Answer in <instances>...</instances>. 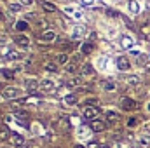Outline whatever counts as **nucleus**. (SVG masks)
Masks as SVG:
<instances>
[{
  "instance_id": "obj_1",
  "label": "nucleus",
  "mask_w": 150,
  "mask_h": 148,
  "mask_svg": "<svg viewBox=\"0 0 150 148\" xmlns=\"http://www.w3.org/2000/svg\"><path fill=\"white\" fill-rule=\"evenodd\" d=\"M98 115H100V110H98L94 105H87V106L84 108V117L89 118V120H94Z\"/></svg>"
},
{
  "instance_id": "obj_2",
  "label": "nucleus",
  "mask_w": 150,
  "mask_h": 148,
  "mask_svg": "<svg viewBox=\"0 0 150 148\" xmlns=\"http://www.w3.org/2000/svg\"><path fill=\"white\" fill-rule=\"evenodd\" d=\"M9 141H11V145H14V147H23V145H25V138H23L21 134H18V132H11Z\"/></svg>"
},
{
  "instance_id": "obj_3",
  "label": "nucleus",
  "mask_w": 150,
  "mask_h": 148,
  "mask_svg": "<svg viewBox=\"0 0 150 148\" xmlns=\"http://www.w3.org/2000/svg\"><path fill=\"white\" fill-rule=\"evenodd\" d=\"M40 89H42V92H54L56 91V85H54V82L52 80H42L40 82Z\"/></svg>"
},
{
  "instance_id": "obj_4",
  "label": "nucleus",
  "mask_w": 150,
  "mask_h": 148,
  "mask_svg": "<svg viewBox=\"0 0 150 148\" xmlns=\"http://www.w3.org/2000/svg\"><path fill=\"white\" fill-rule=\"evenodd\" d=\"M129 66H131V63H129L127 56H119L117 58V68L119 70H129Z\"/></svg>"
},
{
  "instance_id": "obj_5",
  "label": "nucleus",
  "mask_w": 150,
  "mask_h": 148,
  "mask_svg": "<svg viewBox=\"0 0 150 148\" xmlns=\"http://www.w3.org/2000/svg\"><path fill=\"white\" fill-rule=\"evenodd\" d=\"M18 96H19V89H16V87H7L4 91V98H7V99H14Z\"/></svg>"
},
{
  "instance_id": "obj_6",
  "label": "nucleus",
  "mask_w": 150,
  "mask_h": 148,
  "mask_svg": "<svg viewBox=\"0 0 150 148\" xmlns=\"http://www.w3.org/2000/svg\"><path fill=\"white\" fill-rule=\"evenodd\" d=\"M138 105H136V101L134 99H131V98H122V108L124 110H134Z\"/></svg>"
},
{
  "instance_id": "obj_7",
  "label": "nucleus",
  "mask_w": 150,
  "mask_h": 148,
  "mask_svg": "<svg viewBox=\"0 0 150 148\" xmlns=\"http://www.w3.org/2000/svg\"><path fill=\"white\" fill-rule=\"evenodd\" d=\"M105 129V122L103 120H93V124H91V131L93 132H101Z\"/></svg>"
},
{
  "instance_id": "obj_8",
  "label": "nucleus",
  "mask_w": 150,
  "mask_h": 148,
  "mask_svg": "<svg viewBox=\"0 0 150 148\" xmlns=\"http://www.w3.org/2000/svg\"><path fill=\"white\" fill-rule=\"evenodd\" d=\"M82 75H84V77H94V68H93V65L86 63V65L82 66Z\"/></svg>"
},
{
  "instance_id": "obj_9",
  "label": "nucleus",
  "mask_w": 150,
  "mask_h": 148,
  "mask_svg": "<svg viewBox=\"0 0 150 148\" xmlns=\"http://www.w3.org/2000/svg\"><path fill=\"white\" fill-rule=\"evenodd\" d=\"M16 118H18V120H21V122H23V125H26V120H28V118H30V115H28V113H26V111H16Z\"/></svg>"
},
{
  "instance_id": "obj_10",
  "label": "nucleus",
  "mask_w": 150,
  "mask_h": 148,
  "mask_svg": "<svg viewBox=\"0 0 150 148\" xmlns=\"http://www.w3.org/2000/svg\"><path fill=\"white\" fill-rule=\"evenodd\" d=\"M16 42H18L19 45H23V47H28V45H30V38L25 37V35H18V37H16Z\"/></svg>"
},
{
  "instance_id": "obj_11",
  "label": "nucleus",
  "mask_w": 150,
  "mask_h": 148,
  "mask_svg": "<svg viewBox=\"0 0 150 148\" xmlns=\"http://www.w3.org/2000/svg\"><path fill=\"white\" fill-rule=\"evenodd\" d=\"M138 143H140V147L149 148L150 147V136H149V134H143V136L140 138V141H138Z\"/></svg>"
},
{
  "instance_id": "obj_12",
  "label": "nucleus",
  "mask_w": 150,
  "mask_h": 148,
  "mask_svg": "<svg viewBox=\"0 0 150 148\" xmlns=\"http://www.w3.org/2000/svg\"><path fill=\"white\" fill-rule=\"evenodd\" d=\"M68 61V56L65 54V52H61V54H58V58H56V65H65Z\"/></svg>"
},
{
  "instance_id": "obj_13",
  "label": "nucleus",
  "mask_w": 150,
  "mask_h": 148,
  "mask_svg": "<svg viewBox=\"0 0 150 148\" xmlns=\"http://www.w3.org/2000/svg\"><path fill=\"white\" fill-rule=\"evenodd\" d=\"M107 120H108V122H117V120H119V113H117V111H108V113H107Z\"/></svg>"
},
{
  "instance_id": "obj_14",
  "label": "nucleus",
  "mask_w": 150,
  "mask_h": 148,
  "mask_svg": "<svg viewBox=\"0 0 150 148\" xmlns=\"http://www.w3.org/2000/svg\"><path fill=\"white\" fill-rule=\"evenodd\" d=\"M80 84H82V77H75V78H72V80L68 82L70 87H79Z\"/></svg>"
},
{
  "instance_id": "obj_15",
  "label": "nucleus",
  "mask_w": 150,
  "mask_h": 148,
  "mask_svg": "<svg viewBox=\"0 0 150 148\" xmlns=\"http://www.w3.org/2000/svg\"><path fill=\"white\" fill-rule=\"evenodd\" d=\"M101 85H103L105 91H115L117 89V84H113V82H103Z\"/></svg>"
},
{
  "instance_id": "obj_16",
  "label": "nucleus",
  "mask_w": 150,
  "mask_h": 148,
  "mask_svg": "<svg viewBox=\"0 0 150 148\" xmlns=\"http://www.w3.org/2000/svg\"><path fill=\"white\" fill-rule=\"evenodd\" d=\"M26 28H28V23H26V21H18V23H16V30H18V32H25Z\"/></svg>"
},
{
  "instance_id": "obj_17",
  "label": "nucleus",
  "mask_w": 150,
  "mask_h": 148,
  "mask_svg": "<svg viewBox=\"0 0 150 148\" xmlns=\"http://www.w3.org/2000/svg\"><path fill=\"white\" fill-rule=\"evenodd\" d=\"M11 136V131L7 127H0V140H7Z\"/></svg>"
},
{
  "instance_id": "obj_18",
  "label": "nucleus",
  "mask_w": 150,
  "mask_h": 148,
  "mask_svg": "<svg viewBox=\"0 0 150 148\" xmlns=\"http://www.w3.org/2000/svg\"><path fill=\"white\" fill-rule=\"evenodd\" d=\"M133 45V38H129V37H122V47L124 49H129Z\"/></svg>"
},
{
  "instance_id": "obj_19",
  "label": "nucleus",
  "mask_w": 150,
  "mask_h": 148,
  "mask_svg": "<svg viewBox=\"0 0 150 148\" xmlns=\"http://www.w3.org/2000/svg\"><path fill=\"white\" fill-rule=\"evenodd\" d=\"M65 103H67V105H75V103H77V96H75V94H68V96L65 98Z\"/></svg>"
},
{
  "instance_id": "obj_20",
  "label": "nucleus",
  "mask_w": 150,
  "mask_h": 148,
  "mask_svg": "<svg viewBox=\"0 0 150 148\" xmlns=\"http://www.w3.org/2000/svg\"><path fill=\"white\" fill-rule=\"evenodd\" d=\"M54 38H56V35H54L52 32H44V33H42V40H49V42H51V40H54Z\"/></svg>"
},
{
  "instance_id": "obj_21",
  "label": "nucleus",
  "mask_w": 150,
  "mask_h": 148,
  "mask_svg": "<svg viewBox=\"0 0 150 148\" xmlns=\"http://www.w3.org/2000/svg\"><path fill=\"white\" fill-rule=\"evenodd\" d=\"M42 7H44V11H47V12H54V11H56V7H54L52 4H47V2H44Z\"/></svg>"
},
{
  "instance_id": "obj_22",
  "label": "nucleus",
  "mask_w": 150,
  "mask_h": 148,
  "mask_svg": "<svg viewBox=\"0 0 150 148\" xmlns=\"http://www.w3.org/2000/svg\"><path fill=\"white\" fill-rule=\"evenodd\" d=\"M45 70L47 72H58V65L56 63H45Z\"/></svg>"
},
{
  "instance_id": "obj_23",
  "label": "nucleus",
  "mask_w": 150,
  "mask_h": 148,
  "mask_svg": "<svg viewBox=\"0 0 150 148\" xmlns=\"http://www.w3.org/2000/svg\"><path fill=\"white\" fill-rule=\"evenodd\" d=\"M37 85H40V84H37V80H28V82H26V87H28L30 91H35Z\"/></svg>"
},
{
  "instance_id": "obj_24",
  "label": "nucleus",
  "mask_w": 150,
  "mask_h": 148,
  "mask_svg": "<svg viewBox=\"0 0 150 148\" xmlns=\"http://www.w3.org/2000/svg\"><path fill=\"white\" fill-rule=\"evenodd\" d=\"M91 51H93V44H84V45H82V52H84V54H87V52H91Z\"/></svg>"
},
{
  "instance_id": "obj_25",
  "label": "nucleus",
  "mask_w": 150,
  "mask_h": 148,
  "mask_svg": "<svg viewBox=\"0 0 150 148\" xmlns=\"http://www.w3.org/2000/svg\"><path fill=\"white\" fill-rule=\"evenodd\" d=\"M138 82H140L138 77H129V78H127V84H131V85H136Z\"/></svg>"
},
{
  "instance_id": "obj_26",
  "label": "nucleus",
  "mask_w": 150,
  "mask_h": 148,
  "mask_svg": "<svg viewBox=\"0 0 150 148\" xmlns=\"http://www.w3.org/2000/svg\"><path fill=\"white\" fill-rule=\"evenodd\" d=\"M82 33H84V26H77V30L74 32V35L75 37H80Z\"/></svg>"
},
{
  "instance_id": "obj_27",
  "label": "nucleus",
  "mask_w": 150,
  "mask_h": 148,
  "mask_svg": "<svg viewBox=\"0 0 150 148\" xmlns=\"http://www.w3.org/2000/svg\"><path fill=\"white\" fill-rule=\"evenodd\" d=\"M129 9H131V12H138V5H136V2H134V0L129 4Z\"/></svg>"
},
{
  "instance_id": "obj_28",
  "label": "nucleus",
  "mask_w": 150,
  "mask_h": 148,
  "mask_svg": "<svg viewBox=\"0 0 150 148\" xmlns=\"http://www.w3.org/2000/svg\"><path fill=\"white\" fill-rule=\"evenodd\" d=\"M75 65H77V61H74V63H70V65H67V72H75Z\"/></svg>"
},
{
  "instance_id": "obj_29",
  "label": "nucleus",
  "mask_w": 150,
  "mask_h": 148,
  "mask_svg": "<svg viewBox=\"0 0 150 148\" xmlns=\"http://www.w3.org/2000/svg\"><path fill=\"white\" fill-rule=\"evenodd\" d=\"M136 124H138V120H136V118H129V120H127V127H134Z\"/></svg>"
},
{
  "instance_id": "obj_30",
  "label": "nucleus",
  "mask_w": 150,
  "mask_h": 148,
  "mask_svg": "<svg viewBox=\"0 0 150 148\" xmlns=\"http://www.w3.org/2000/svg\"><path fill=\"white\" fill-rule=\"evenodd\" d=\"M11 11H21V4H11Z\"/></svg>"
},
{
  "instance_id": "obj_31",
  "label": "nucleus",
  "mask_w": 150,
  "mask_h": 148,
  "mask_svg": "<svg viewBox=\"0 0 150 148\" xmlns=\"http://www.w3.org/2000/svg\"><path fill=\"white\" fill-rule=\"evenodd\" d=\"M2 73H4V77H7V78H12V77H14V73H12V72H9V70H4Z\"/></svg>"
},
{
  "instance_id": "obj_32",
  "label": "nucleus",
  "mask_w": 150,
  "mask_h": 148,
  "mask_svg": "<svg viewBox=\"0 0 150 148\" xmlns=\"http://www.w3.org/2000/svg\"><path fill=\"white\" fill-rule=\"evenodd\" d=\"M120 18H122V21H124V23H126V25H127L129 28H133V25H131V21H129V19L126 18V16H120Z\"/></svg>"
},
{
  "instance_id": "obj_33",
  "label": "nucleus",
  "mask_w": 150,
  "mask_h": 148,
  "mask_svg": "<svg viewBox=\"0 0 150 148\" xmlns=\"http://www.w3.org/2000/svg\"><path fill=\"white\" fill-rule=\"evenodd\" d=\"M87 148H101V147H100L98 143H89V147H87Z\"/></svg>"
},
{
  "instance_id": "obj_34",
  "label": "nucleus",
  "mask_w": 150,
  "mask_h": 148,
  "mask_svg": "<svg viewBox=\"0 0 150 148\" xmlns=\"http://www.w3.org/2000/svg\"><path fill=\"white\" fill-rule=\"evenodd\" d=\"M82 2H84V4H93L94 0H82Z\"/></svg>"
},
{
  "instance_id": "obj_35",
  "label": "nucleus",
  "mask_w": 150,
  "mask_h": 148,
  "mask_svg": "<svg viewBox=\"0 0 150 148\" xmlns=\"http://www.w3.org/2000/svg\"><path fill=\"white\" fill-rule=\"evenodd\" d=\"M74 148H86V147H82V145H75Z\"/></svg>"
},
{
  "instance_id": "obj_36",
  "label": "nucleus",
  "mask_w": 150,
  "mask_h": 148,
  "mask_svg": "<svg viewBox=\"0 0 150 148\" xmlns=\"http://www.w3.org/2000/svg\"><path fill=\"white\" fill-rule=\"evenodd\" d=\"M147 40H149V42H150V33H149V35H147Z\"/></svg>"
},
{
  "instance_id": "obj_37",
  "label": "nucleus",
  "mask_w": 150,
  "mask_h": 148,
  "mask_svg": "<svg viewBox=\"0 0 150 148\" xmlns=\"http://www.w3.org/2000/svg\"><path fill=\"white\" fill-rule=\"evenodd\" d=\"M0 19H2V12H0Z\"/></svg>"
},
{
  "instance_id": "obj_38",
  "label": "nucleus",
  "mask_w": 150,
  "mask_h": 148,
  "mask_svg": "<svg viewBox=\"0 0 150 148\" xmlns=\"http://www.w3.org/2000/svg\"><path fill=\"white\" fill-rule=\"evenodd\" d=\"M101 148H108V147H101Z\"/></svg>"
},
{
  "instance_id": "obj_39",
  "label": "nucleus",
  "mask_w": 150,
  "mask_h": 148,
  "mask_svg": "<svg viewBox=\"0 0 150 148\" xmlns=\"http://www.w3.org/2000/svg\"><path fill=\"white\" fill-rule=\"evenodd\" d=\"M0 89H2V84H0Z\"/></svg>"
},
{
  "instance_id": "obj_40",
  "label": "nucleus",
  "mask_w": 150,
  "mask_h": 148,
  "mask_svg": "<svg viewBox=\"0 0 150 148\" xmlns=\"http://www.w3.org/2000/svg\"><path fill=\"white\" fill-rule=\"evenodd\" d=\"M149 110H150V105H149Z\"/></svg>"
},
{
  "instance_id": "obj_41",
  "label": "nucleus",
  "mask_w": 150,
  "mask_h": 148,
  "mask_svg": "<svg viewBox=\"0 0 150 148\" xmlns=\"http://www.w3.org/2000/svg\"><path fill=\"white\" fill-rule=\"evenodd\" d=\"M0 148H5V147H0Z\"/></svg>"
}]
</instances>
